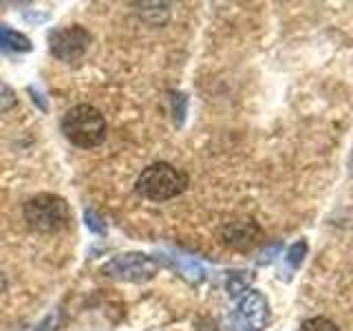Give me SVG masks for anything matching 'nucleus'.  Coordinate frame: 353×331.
<instances>
[{
  "mask_svg": "<svg viewBox=\"0 0 353 331\" xmlns=\"http://www.w3.org/2000/svg\"><path fill=\"white\" fill-rule=\"evenodd\" d=\"M62 132L77 148H95L106 137V119L95 106L77 104L66 110L62 119Z\"/></svg>",
  "mask_w": 353,
  "mask_h": 331,
  "instance_id": "nucleus-1",
  "label": "nucleus"
},
{
  "mask_svg": "<svg viewBox=\"0 0 353 331\" xmlns=\"http://www.w3.org/2000/svg\"><path fill=\"white\" fill-rule=\"evenodd\" d=\"M185 188H188L185 172H181L172 163L165 161L150 163L148 168H143V172L137 179V192L154 203L170 201V199L185 192Z\"/></svg>",
  "mask_w": 353,
  "mask_h": 331,
  "instance_id": "nucleus-2",
  "label": "nucleus"
},
{
  "mask_svg": "<svg viewBox=\"0 0 353 331\" xmlns=\"http://www.w3.org/2000/svg\"><path fill=\"white\" fill-rule=\"evenodd\" d=\"M71 210L66 199L58 194L42 192L31 197L25 203V221L31 230L42 232V234H53L69 225Z\"/></svg>",
  "mask_w": 353,
  "mask_h": 331,
  "instance_id": "nucleus-3",
  "label": "nucleus"
},
{
  "mask_svg": "<svg viewBox=\"0 0 353 331\" xmlns=\"http://www.w3.org/2000/svg\"><path fill=\"white\" fill-rule=\"evenodd\" d=\"M102 272L115 281H124V283H146L154 279L159 272V263L154 257H148L143 252H126L119 254V257L110 259Z\"/></svg>",
  "mask_w": 353,
  "mask_h": 331,
  "instance_id": "nucleus-4",
  "label": "nucleus"
},
{
  "mask_svg": "<svg viewBox=\"0 0 353 331\" xmlns=\"http://www.w3.org/2000/svg\"><path fill=\"white\" fill-rule=\"evenodd\" d=\"M91 33L80 25L60 27L49 33V51L62 62H77L88 51Z\"/></svg>",
  "mask_w": 353,
  "mask_h": 331,
  "instance_id": "nucleus-5",
  "label": "nucleus"
},
{
  "mask_svg": "<svg viewBox=\"0 0 353 331\" xmlns=\"http://www.w3.org/2000/svg\"><path fill=\"white\" fill-rule=\"evenodd\" d=\"M263 230L256 221L252 219H241V221H230L219 230V241L225 248L236 250V252H250L261 243Z\"/></svg>",
  "mask_w": 353,
  "mask_h": 331,
  "instance_id": "nucleus-6",
  "label": "nucleus"
},
{
  "mask_svg": "<svg viewBox=\"0 0 353 331\" xmlns=\"http://www.w3.org/2000/svg\"><path fill=\"white\" fill-rule=\"evenodd\" d=\"M239 314L245 320V325L254 331H261L270 323V305L265 296L256 290H248L239 301Z\"/></svg>",
  "mask_w": 353,
  "mask_h": 331,
  "instance_id": "nucleus-7",
  "label": "nucleus"
},
{
  "mask_svg": "<svg viewBox=\"0 0 353 331\" xmlns=\"http://www.w3.org/2000/svg\"><path fill=\"white\" fill-rule=\"evenodd\" d=\"M168 263L174 265V270L179 272L185 281H190V283H201L205 279V268H203V263L201 261H196L194 257H188V254H181V252H174L170 250L168 252Z\"/></svg>",
  "mask_w": 353,
  "mask_h": 331,
  "instance_id": "nucleus-8",
  "label": "nucleus"
},
{
  "mask_svg": "<svg viewBox=\"0 0 353 331\" xmlns=\"http://www.w3.org/2000/svg\"><path fill=\"white\" fill-rule=\"evenodd\" d=\"M33 44L27 36H22L20 31H14L9 27L0 25V51H14V53H25L31 51Z\"/></svg>",
  "mask_w": 353,
  "mask_h": 331,
  "instance_id": "nucleus-9",
  "label": "nucleus"
},
{
  "mask_svg": "<svg viewBox=\"0 0 353 331\" xmlns=\"http://www.w3.org/2000/svg\"><path fill=\"white\" fill-rule=\"evenodd\" d=\"M139 7V16L152 27H161L170 16V7L165 3H141Z\"/></svg>",
  "mask_w": 353,
  "mask_h": 331,
  "instance_id": "nucleus-10",
  "label": "nucleus"
},
{
  "mask_svg": "<svg viewBox=\"0 0 353 331\" xmlns=\"http://www.w3.org/2000/svg\"><path fill=\"white\" fill-rule=\"evenodd\" d=\"M252 283V276L250 272H232L230 274V279H228V294L232 298H236L241 294H245L248 292V287Z\"/></svg>",
  "mask_w": 353,
  "mask_h": 331,
  "instance_id": "nucleus-11",
  "label": "nucleus"
},
{
  "mask_svg": "<svg viewBox=\"0 0 353 331\" xmlns=\"http://www.w3.org/2000/svg\"><path fill=\"white\" fill-rule=\"evenodd\" d=\"M305 257H307V241H298L290 250H287L285 261H287V265H290V270L294 272V270H298L303 265Z\"/></svg>",
  "mask_w": 353,
  "mask_h": 331,
  "instance_id": "nucleus-12",
  "label": "nucleus"
},
{
  "mask_svg": "<svg viewBox=\"0 0 353 331\" xmlns=\"http://www.w3.org/2000/svg\"><path fill=\"white\" fill-rule=\"evenodd\" d=\"M84 221H86V228L91 230L93 234L106 237V223H104V219L99 217L93 208H86V210H84Z\"/></svg>",
  "mask_w": 353,
  "mask_h": 331,
  "instance_id": "nucleus-13",
  "label": "nucleus"
},
{
  "mask_svg": "<svg viewBox=\"0 0 353 331\" xmlns=\"http://www.w3.org/2000/svg\"><path fill=\"white\" fill-rule=\"evenodd\" d=\"M298 331H340L336 327V323H331L329 318H323V316H318V318H309L305 320V323L301 325V329Z\"/></svg>",
  "mask_w": 353,
  "mask_h": 331,
  "instance_id": "nucleus-14",
  "label": "nucleus"
},
{
  "mask_svg": "<svg viewBox=\"0 0 353 331\" xmlns=\"http://www.w3.org/2000/svg\"><path fill=\"white\" fill-rule=\"evenodd\" d=\"M18 104V97H16V91L11 88L9 84L0 82V115L7 113V110H11Z\"/></svg>",
  "mask_w": 353,
  "mask_h": 331,
  "instance_id": "nucleus-15",
  "label": "nucleus"
},
{
  "mask_svg": "<svg viewBox=\"0 0 353 331\" xmlns=\"http://www.w3.org/2000/svg\"><path fill=\"white\" fill-rule=\"evenodd\" d=\"M170 102L174 104V117H176V124H181L183 113H185V104H188V99H185V95H181V93H174V95L170 97Z\"/></svg>",
  "mask_w": 353,
  "mask_h": 331,
  "instance_id": "nucleus-16",
  "label": "nucleus"
},
{
  "mask_svg": "<svg viewBox=\"0 0 353 331\" xmlns=\"http://www.w3.org/2000/svg\"><path fill=\"white\" fill-rule=\"evenodd\" d=\"M281 250H283V245L281 243H274V245H270L268 250H265L263 254H261V259H259V265H270L276 257L281 254Z\"/></svg>",
  "mask_w": 353,
  "mask_h": 331,
  "instance_id": "nucleus-17",
  "label": "nucleus"
},
{
  "mask_svg": "<svg viewBox=\"0 0 353 331\" xmlns=\"http://www.w3.org/2000/svg\"><path fill=\"white\" fill-rule=\"evenodd\" d=\"M55 329H58V312L51 314V316L38 327V331H55Z\"/></svg>",
  "mask_w": 353,
  "mask_h": 331,
  "instance_id": "nucleus-18",
  "label": "nucleus"
},
{
  "mask_svg": "<svg viewBox=\"0 0 353 331\" xmlns=\"http://www.w3.org/2000/svg\"><path fill=\"white\" fill-rule=\"evenodd\" d=\"M7 290V279H5V274L0 272V294H3Z\"/></svg>",
  "mask_w": 353,
  "mask_h": 331,
  "instance_id": "nucleus-19",
  "label": "nucleus"
},
{
  "mask_svg": "<svg viewBox=\"0 0 353 331\" xmlns=\"http://www.w3.org/2000/svg\"><path fill=\"white\" fill-rule=\"evenodd\" d=\"M203 331H216V329H214V325H208V329H203Z\"/></svg>",
  "mask_w": 353,
  "mask_h": 331,
  "instance_id": "nucleus-20",
  "label": "nucleus"
},
{
  "mask_svg": "<svg viewBox=\"0 0 353 331\" xmlns=\"http://www.w3.org/2000/svg\"><path fill=\"white\" fill-rule=\"evenodd\" d=\"M351 172H353V157H351Z\"/></svg>",
  "mask_w": 353,
  "mask_h": 331,
  "instance_id": "nucleus-21",
  "label": "nucleus"
}]
</instances>
